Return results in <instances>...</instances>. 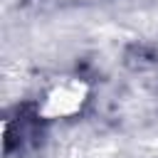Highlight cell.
<instances>
[{
    "label": "cell",
    "instance_id": "1",
    "mask_svg": "<svg viewBox=\"0 0 158 158\" xmlns=\"http://www.w3.org/2000/svg\"><path fill=\"white\" fill-rule=\"evenodd\" d=\"M86 101H89V84L79 77H62L44 91L37 114L47 121L72 118L86 106Z\"/></svg>",
    "mask_w": 158,
    "mask_h": 158
}]
</instances>
